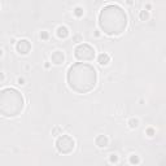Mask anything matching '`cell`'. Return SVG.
Returning <instances> with one entry per match:
<instances>
[{
	"label": "cell",
	"instance_id": "obj_1",
	"mask_svg": "<svg viewBox=\"0 0 166 166\" xmlns=\"http://www.w3.org/2000/svg\"><path fill=\"white\" fill-rule=\"evenodd\" d=\"M67 84L77 94H88L98 82L95 67L86 62H75L67 70Z\"/></svg>",
	"mask_w": 166,
	"mask_h": 166
},
{
	"label": "cell",
	"instance_id": "obj_2",
	"mask_svg": "<svg viewBox=\"0 0 166 166\" xmlns=\"http://www.w3.org/2000/svg\"><path fill=\"white\" fill-rule=\"evenodd\" d=\"M127 14L126 12L117 4L105 5L99 14V26L101 31L114 36L122 34L127 27Z\"/></svg>",
	"mask_w": 166,
	"mask_h": 166
},
{
	"label": "cell",
	"instance_id": "obj_3",
	"mask_svg": "<svg viewBox=\"0 0 166 166\" xmlns=\"http://www.w3.org/2000/svg\"><path fill=\"white\" fill-rule=\"evenodd\" d=\"M25 101L24 96L16 88H4L0 91V114L7 118H13L21 114Z\"/></svg>",
	"mask_w": 166,
	"mask_h": 166
},
{
	"label": "cell",
	"instance_id": "obj_4",
	"mask_svg": "<svg viewBox=\"0 0 166 166\" xmlns=\"http://www.w3.org/2000/svg\"><path fill=\"white\" fill-rule=\"evenodd\" d=\"M74 56L79 60V61H91L95 57V49L90 45V44H79L75 47L74 49Z\"/></svg>",
	"mask_w": 166,
	"mask_h": 166
},
{
	"label": "cell",
	"instance_id": "obj_5",
	"mask_svg": "<svg viewBox=\"0 0 166 166\" xmlns=\"http://www.w3.org/2000/svg\"><path fill=\"white\" fill-rule=\"evenodd\" d=\"M74 145H75V143H74L73 138L69 136V135H61V136H59L57 140H56V148H57V151H59L60 153H62V154L70 153V152L74 149Z\"/></svg>",
	"mask_w": 166,
	"mask_h": 166
},
{
	"label": "cell",
	"instance_id": "obj_6",
	"mask_svg": "<svg viewBox=\"0 0 166 166\" xmlns=\"http://www.w3.org/2000/svg\"><path fill=\"white\" fill-rule=\"evenodd\" d=\"M16 48H17V52H18V53H21V55H27V53L30 52V49H31V44H30V42H29L27 39H21V40L17 42Z\"/></svg>",
	"mask_w": 166,
	"mask_h": 166
},
{
	"label": "cell",
	"instance_id": "obj_7",
	"mask_svg": "<svg viewBox=\"0 0 166 166\" xmlns=\"http://www.w3.org/2000/svg\"><path fill=\"white\" fill-rule=\"evenodd\" d=\"M51 60H52L53 64H56V65H61V64L64 62V60H65L64 52H61V51H55V52H52V55H51Z\"/></svg>",
	"mask_w": 166,
	"mask_h": 166
},
{
	"label": "cell",
	"instance_id": "obj_8",
	"mask_svg": "<svg viewBox=\"0 0 166 166\" xmlns=\"http://www.w3.org/2000/svg\"><path fill=\"white\" fill-rule=\"evenodd\" d=\"M95 143H96V145H98L99 148H105V147L108 145L109 140H108V138H106L105 135H99V136L96 138Z\"/></svg>",
	"mask_w": 166,
	"mask_h": 166
},
{
	"label": "cell",
	"instance_id": "obj_9",
	"mask_svg": "<svg viewBox=\"0 0 166 166\" xmlns=\"http://www.w3.org/2000/svg\"><path fill=\"white\" fill-rule=\"evenodd\" d=\"M56 34H57V36L60 39H65V38H67V35H69V30H67L66 26H59L57 30H56Z\"/></svg>",
	"mask_w": 166,
	"mask_h": 166
},
{
	"label": "cell",
	"instance_id": "obj_10",
	"mask_svg": "<svg viewBox=\"0 0 166 166\" xmlns=\"http://www.w3.org/2000/svg\"><path fill=\"white\" fill-rule=\"evenodd\" d=\"M109 61H110V56L108 53H100L98 57V62L100 65H108Z\"/></svg>",
	"mask_w": 166,
	"mask_h": 166
},
{
	"label": "cell",
	"instance_id": "obj_11",
	"mask_svg": "<svg viewBox=\"0 0 166 166\" xmlns=\"http://www.w3.org/2000/svg\"><path fill=\"white\" fill-rule=\"evenodd\" d=\"M139 18L141 20V21H148L149 20V12L148 10H140V13H139Z\"/></svg>",
	"mask_w": 166,
	"mask_h": 166
},
{
	"label": "cell",
	"instance_id": "obj_12",
	"mask_svg": "<svg viewBox=\"0 0 166 166\" xmlns=\"http://www.w3.org/2000/svg\"><path fill=\"white\" fill-rule=\"evenodd\" d=\"M129 126H130L131 129H136V127L139 126V121H138L136 118H131V119L129 121Z\"/></svg>",
	"mask_w": 166,
	"mask_h": 166
},
{
	"label": "cell",
	"instance_id": "obj_13",
	"mask_svg": "<svg viewBox=\"0 0 166 166\" xmlns=\"http://www.w3.org/2000/svg\"><path fill=\"white\" fill-rule=\"evenodd\" d=\"M74 14H75L77 17H82V16H83V8L77 7V8L74 9Z\"/></svg>",
	"mask_w": 166,
	"mask_h": 166
},
{
	"label": "cell",
	"instance_id": "obj_14",
	"mask_svg": "<svg viewBox=\"0 0 166 166\" xmlns=\"http://www.w3.org/2000/svg\"><path fill=\"white\" fill-rule=\"evenodd\" d=\"M139 162H140V160H139V157H138V156L133 154V156L130 157V164H133V165H138Z\"/></svg>",
	"mask_w": 166,
	"mask_h": 166
},
{
	"label": "cell",
	"instance_id": "obj_15",
	"mask_svg": "<svg viewBox=\"0 0 166 166\" xmlns=\"http://www.w3.org/2000/svg\"><path fill=\"white\" fill-rule=\"evenodd\" d=\"M39 36H40V39H42V40H47V39L49 38V34L47 33V31H42Z\"/></svg>",
	"mask_w": 166,
	"mask_h": 166
},
{
	"label": "cell",
	"instance_id": "obj_16",
	"mask_svg": "<svg viewBox=\"0 0 166 166\" xmlns=\"http://www.w3.org/2000/svg\"><path fill=\"white\" fill-rule=\"evenodd\" d=\"M110 162L112 164H117L118 162V156L117 154H110Z\"/></svg>",
	"mask_w": 166,
	"mask_h": 166
},
{
	"label": "cell",
	"instance_id": "obj_17",
	"mask_svg": "<svg viewBox=\"0 0 166 166\" xmlns=\"http://www.w3.org/2000/svg\"><path fill=\"white\" fill-rule=\"evenodd\" d=\"M60 131H61V129H60V127H55V129L52 130V135H53V136H57Z\"/></svg>",
	"mask_w": 166,
	"mask_h": 166
},
{
	"label": "cell",
	"instance_id": "obj_18",
	"mask_svg": "<svg viewBox=\"0 0 166 166\" xmlns=\"http://www.w3.org/2000/svg\"><path fill=\"white\" fill-rule=\"evenodd\" d=\"M147 135L148 136H153L154 135V130L153 129H147Z\"/></svg>",
	"mask_w": 166,
	"mask_h": 166
},
{
	"label": "cell",
	"instance_id": "obj_19",
	"mask_svg": "<svg viewBox=\"0 0 166 166\" xmlns=\"http://www.w3.org/2000/svg\"><path fill=\"white\" fill-rule=\"evenodd\" d=\"M17 83H18L20 86H24V84H25V79H24V78H18V79H17Z\"/></svg>",
	"mask_w": 166,
	"mask_h": 166
},
{
	"label": "cell",
	"instance_id": "obj_20",
	"mask_svg": "<svg viewBox=\"0 0 166 166\" xmlns=\"http://www.w3.org/2000/svg\"><path fill=\"white\" fill-rule=\"evenodd\" d=\"M74 40H77V42H79V40H81V36H79V35H77V36L74 38Z\"/></svg>",
	"mask_w": 166,
	"mask_h": 166
},
{
	"label": "cell",
	"instance_id": "obj_21",
	"mask_svg": "<svg viewBox=\"0 0 166 166\" xmlns=\"http://www.w3.org/2000/svg\"><path fill=\"white\" fill-rule=\"evenodd\" d=\"M0 81H4V74L0 73Z\"/></svg>",
	"mask_w": 166,
	"mask_h": 166
},
{
	"label": "cell",
	"instance_id": "obj_22",
	"mask_svg": "<svg viewBox=\"0 0 166 166\" xmlns=\"http://www.w3.org/2000/svg\"><path fill=\"white\" fill-rule=\"evenodd\" d=\"M126 3H127L129 5H131V4H133V0H126Z\"/></svg>",
	"mask_w": 166,
	"mask_h": 166
},
{
	"label": "cell",
	"instance_id": "obj_23",
	"mask_svg": "<svg viewBox=\"0 0 166 166\" xmlns=\"http://www.w3.org/2000/svg\"><path fill=\"white\" fill-rule=\"evenodd\" d=\"M1 56H3V49L0 48V57H1Z\"/></svg>",
	"mask_w": 166,
	"mask_h": 166
}]
</instances>
